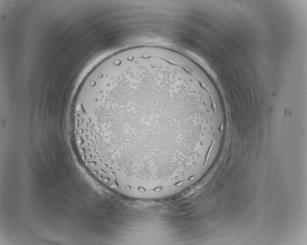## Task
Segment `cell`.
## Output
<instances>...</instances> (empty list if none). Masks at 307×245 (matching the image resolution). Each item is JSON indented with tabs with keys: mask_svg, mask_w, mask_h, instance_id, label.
<instances>
[{
	"mask_svg": "<svg viewBox=\"0 0 307 245\" xmlns=\"http://www.w3.org/2000/svg\"><path fill=\"white\" fill-rule=\"evenodd\" d=\"M75 145L94 177L119 195L165 196L194 152L199 119L170 78L147 65L86 77L71 114Z\"/></svg>",
	"mask_w": 307,
	"mask_h": 245,
	"instance_id": "6da1fadb",
	"label": "cell"
}]
</instances>
